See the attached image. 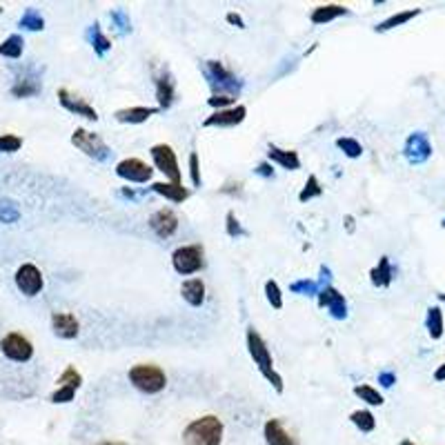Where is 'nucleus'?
Segmentation results:
<instances>
[{"instance_id": "1a4fd4ad", "label": "nucleus", "mask_w": 445, "mask_h": 445, "mask_svg": "<svg viewBox=\"0 0 445 445\" xmlns=\"http://www.w3.org/2000/svg\"><path fill=\"white\" fill-rule=\"evenodd\" d=\"M116 174L129 180V183H147V180H152L154 170L140 159H125L116 165Z\"/></svg>"}, {"instance_id": "a211bd4d", "label": "nucleus", "mask_w": 445, "mask_h": 445, "mask_svg": "<svg viewBox=\"0 0 445 445\" xmlns=\"http://www.w3.org/2000/svg\"><path fill=\"white\" fill-rule=\"evenodd\" d=\"M180 294H183V298L191 307H200L205 303V283L200 279H187L180 285Z\"/></svg>"}, {"instance_id": "aec40b11", "label": "nucleus", "mask_w": 445, "mask_h": 445, "mask_svg": "<svg viewBox=\"0 0 445 445\" xmlns=\"http://www.w3.org/2000/svg\"><path fill=\"white\" fill-rule=\"evenodd\" d=\"M345 14H347V7H343V5H323L312 11L309 20L314 22V25H326V22H332Z\"/></svg>"}, {"instance_id": "393cba45", "label": "nucleus", "mask_w": 445, "mask_h": 445, "mask_svg": "<svg viewBox=\"0 0 445 445\" xmlns=\"http://www.w3.org/2000/svg\"><path fill=\"white\" fill-rule=\"evenodd\" d=\"M425 326H428V332L432 339H441L443 336V314H441V307H430L428 309V321H425Z\"/></svg>"}, {"instance_id": "4c0bfd02", "label": "nucleus", "mask_w": 445, "mask_h": 445, "mask_svg": "<svg viewBox=\"0 0 445 445\" xmlns=\"http://www.w3.org/2000/svg\"><path fill=\"white\" fill-rule=\"evenodd\" d=\"M189 174H191V183L198 187L200 185V174H198V156H196V152L189 154Z\"/></svg>"}, {"instance_id": "6e6552de", "label": "nucleus", "mask_w": 445, "mask_h": 445, "mask_svg": "<svg viewBox=\"0 0 445 445\" xmlns=\"http://www.w3.org/2000/svg\"><path fill=\"white\" fill-rule=\"evenodd\" d=\"M16 285L25 296H36V294H41L45 281H43V274L38 268L31 265V263H25V265H20L16 272Z\"/></svg>"}, {"instance_id": "4be33fe9", "label": "nucleus", "mask_w": 445, "mask_h": 445, "mask_svg": "<svg viewBox=\"0 0 445 445\" xmlns=\"http://www.w3.org/2000/svg\"><path fill=\"white\" fill-rule=\"evenodd\" d=\"M174 96H176V85L170 76H161L156 78V99L161 103V110H167L172 103H174Z\"/></svg>"}, {"instance_id": "bb28decb", "label": "nucleus", "mask_w": 445, "mask_h": 445, "mask_svg": "<svg viewBox=\"0 0 445 445\" xmlns=\"http://www.w3.org/2000/svg\"><path fill=\"white\" fill-rule=\"evenodd\" d=\"M354 394L360 401H365L367 405H383V394L379 390H374L372 386H356Z\"/></svg>"}, {"instance_id": "f8f14e48", "label": "nucleus", "mask_w": 445, "mask_h": 445, "mask_svg": "<svg viewBox=\"0 0 445 445\" xmlns=\"http://www.w3.org/2000/svg\"><path fill=\"white\" fill-rule=\"evenodd\" d=\"M58 101H60V105H63L65 110H69L71 114L85 116V118H89V120H99V112H96L87 101L78 99V96H74L69 89H60V92H58Z\"/></svg>"}, {"instance_id": "7c9ffc66", "label": "nucleus", "mask_w": 445, "mask_h": 445, "mask_svg": "<svg viewBox=\"0 0 445 445\" xmlns=\"http://www.w3.org/2000/svg\"><path fill=\"white\" fill-rule=\"evenodd\" d=\"M76 392H78V388H74V386H58V390L52 392L50 401L52 403H69V401H74Z\"/></svg>"}, {"instance_id": "0eeeda50", "label": "nucleus", "mask_w": 445, "mask_h": 445, "mask_svg": "<svg viewBox=\"0 0 445 445\" xmlns=\"http://www.w3.org/2000/svg\"><path fill=\"white\" fill-rule=\"evenodd\" d=\"M71 143H74L80 152H85L96 161H105L107 156H110V147L105 145V140L101 136L92 134L87 129H76L74 136H71Z\"/></svg>"}, {"instance_id": "c9c22d12", "label": "nucleus", "mask_w": 445, "mask_h": 445, "mask_svg": "<svg viewBox=\"0 0 445 445\" xmlns=\"http://www.w3.org/2000/svg\"><path fill=\"white\" fill-rule=\"evenodd\" d=\"M92 34H94V50L99 52L101 56L110 50L112 47V43H110V38H107V36L99 29V25H94V29H92Z\"/></svg>"}, {"instance_id": "dca6fc26", "label": "nucleus", "mask_w": 445, "mask_h": 445, "mask_svg": "<svg viewBox=\"0 0 445 445\" xmlns=\"http://www.w3.org/2000/svg\"><path fill=\"white\" fill-rule=\"evenodd\" d=\"M161 107H125V110L116 112V120L118 123H129V125H138L145 123L147 118H152L154 114H159Z\"/></svg>"}, {"instance_id": "a18cd8bd", "label": "nucleus", "mask_w": 445, "mask_h": 445, "mask_svg": "<svg viewBox=\"0 0 445 445\" xmlns=\"http://www.w3.org/2000/svg\"><path fill=\"white\" fill-rule=\"evenodd\" d=\"M258 174H263V176H272V170H270V165H258Z\"/></svg>"}, {"instance_id": "de8ad7c7", "label": "nucleus", "mask_w": 445, "mask_h": 445, "mask_svg": "<svg viewBox=\"0 0 445 445\" xmlns=\"http://www.w3.org/2000/svg\"><path fill=\"white\" fill-rule=\"evenodd\" d=\"M399 445H416V443H412V441H407V439H405V441H401Z\"/></svg>"}, {"instance_id": "9d476101", "label": "nucleus", "mask_w": 445, "mask_h": 445, "mask_svg": "<svg viewBox=\"0 0 445 445\" xmlns=\"http://www.w3.org/2000/svg\"><path fill=\"white\" fill-rule=\"evenodd\" d=\"M247 116V107L245 105H232L227 110H219L214 112L212 116L205 118V127H236L245 120Z\"/></svg>"}, {"instance_id": "09e8293b", "label": "nucleus", "mask_w": 445, "mask_h": 445, "mask_svg": "<svg viewBox=\"0 0 445 445\" xmlns=\"http://www.w3.org/2000/svg\"><path fill=\"white\" fill-rule=\"evenodd\" d=\"M0 11H3V7H0Z\"/></svg>"}, {"instance_id": "423d86ee", "label": "nucleus", "mask_w": 445, "mask_h": 445, "mask_svg": "<svg viewBox=\"0 0 445 445\" xmlns=\"http://www.w3.org/2000/svg\"><path fill=\"white\" fill-rule=\"evenodd\" d=\"M0 350L9 360H16V363H25L34 356V345L29 343V339H25L18 332L7 334L3 341H0Z\"/></svg>"}, {"instance_id": "f704fd0d", "label": "nucleus", "mask_w": 445, "mask_h": 445, "mask_svg": "<svg viewBox=\"0 0 445 445\" xmlns=\"http://www.w3.org/2000/svg\"><path fill=\"white\" fill-rule=\"evenodd\" d=\"M20 147H22V138H18L14 134H3V136H0V152L11 154V152H18Z\"/></svg>"}, {"instance_id": "37998d69", "label": "nucleus", "mask_w": 445, "mask_h": 445, "mask_svg": "<svg viewBox=\"0 0 445 445\" xmlns=\"http://www.w3.org/2000/svg\"><path fill=\"white\" fill-rule=\"evenodd\" d=\"M227 22H232V25H238L240 29L245 27V22H243V18H240L238 14H227Z\"/></svg>"}, {"instance_id": "49530a36", "label": "nucleus", "mask_w": 445, "mask_h": 445, "mask_svg": "<svg viewBox=\"0 0 445 445\" xmlns=\"http://www.w3.org/2000/svg\"><path fill=\"white\" fill-rule=\"evenodd\" d=\"M99 445H125V443H116V441H103V443H99Z\"/></svg>"}, {"instance_id": "ea45409f", "label": "nucleus", "mask_w": 445, "mask_h": 445, "mask_svg": "<svg viewBox=\"0 0 445 445\" xmlns=\"http://www.w3.org/2000/svg\"><path fill=\"white\" fill-rule=\"evenodd\" d=\"M232 103H234V96H227V94H214L210 99V105L219 107V110H221V107H225V110H227V105H232Z\"/></svg>"}, {"instance_id": "79ce46f5", "label": "nucleus", "mask_w": 445, "mask_h": 445, "mask_svg": "<svg viewBox=\"0 0 445 445\" xmlns=\"http://www.w3.org/2000/svg\"><path fill=\"white\" fill-rule=\"evenodd\" d=\"M379 381H381L383 388H392L394 381H396V377L392 374V372H383V374H379Z\"/></svg>"}, {"instance_id": "c03bdc74", "label": "nucleus", "mask_w": 445, "mask_h": 445, "mask_svg": "<svg viewBox=\"0 0 445 445\" xmlns=\"http://www.w3.org/2000/svg\"><path fill=\"white\" fill-rule=\"evenodd\" d=\"M435 379H437V381H445V363L439 365V370L435 372Z\"/></svg>"}, {"instance_id": "2eb2a0df", "label": "nucleus", "mask_w": 445, "mask_h": 445, "mask_svg": "<svg viewBox=\"0 0 445 445\" xmlns=\"http://www.w3.org/2000/svg\"><path fill=\"white\" fill-rule=\"evenodd\" d=\"M432 154V147L430 143L423 134H412L410 138H407V145H405V156L410 163H423L430 159Z\"/></svg>"}, {"instance_id": "72a5a7b5", "label": "nucleus", "mask_w": 445, "mask_h": 445, "mask_svg": "<svg viewBox=\"0 0 445 445\" xmlns=\"http://www.w3.org/2000/svg\"><path fill=\"white\" fill-rule=\"evenodd\" d=\"M321 185H319V178L316 176H309L307 178V183H305V189L303 191H300V194H298V198L300 200H312V198H314V196H321Z\"/></svg>"}, {"instance_id": "6ab92c4d", "label": "nucleus", "mask_w": 445, "mask_h": 445, "mask_svg": "<svg viewBox=\"0 0 445 445\" xmlns=\"http://www.w3.org/2000/svg\"><path fill=\"white\" fill-rule=\"evenodd\" d=\"M152 191L161 194L165 198H170L172 203H183L189 198V189L183 187V183H154Z\"/></svg>"}, {"instance_id": "b1692460", "label": "nucleus", "mask_w": 445, "mask_h": 445, "mask_svg": "<svg viewBox=\"0 0 445 445\" xmlns=\"http://www.w3.org/2000/svg\"><path fill=\"white\" fill-rule=\"evenodd\" d=\"M392 265H390V261H388V256H383L381 261H379V265L370 272V276H372V283L374 285H379V287H388L390 283H392Z\"/></svg>"}, {"instance_id": "f257e3e1", "label": "nucleus", "mask_w": 445, "mask_h": 445, "mask_svg": "<svg viewBox=\"0 0 445 445\" xmlns=\"http://www.w3.org/2000/svg\"><path fill=\"white\" fill-rule=\"evenodd\" d=\"M223 432H225L223 421L214 414H205L200 418H194L183 430V443L185 445H221Z\"/></svg>"}, {"instance_id": "58836bf2", "label": "nucleus", "mask_w": 445, "mask_h": 445, "mask_svg": "<svg viewBox=\"0 0 445 445\" xmlns=\"http://www.w3.org/2000/svg\"><path fill=\"white\" fill-rule=\"evenodd\" d=\"M227 234H230V236H243L245 234L243 227L238 225V219H236L232 212L227 214Z\"/></svg>"}, {"instance_id": "473e14b6", "label": "nucleus", "mask_w": 445, "mask_h": 445, "mask_svg": "<svg viewBox=\"0 0 445 445\" xmlns=\"http://www.w3.org/2000/svg\"><path fill=\"white\" fill-rule=\"evenodd\" d=\"M80 383H82V377H80V372L76 367H65V372L60 374L58 379V386H74V388H80Z\"/></svg>"}, {"instance_id": "a878e982", "label": "nucleus", "mask_w": 445, "mask_h": 445, "mask_svg": "<svg viewBox=\"0 0 445 445\" xmlns=\"http://www.w3.org/2000/svg\"><path fill=\"white\" fill-rule=\"evenodd\" d=\"M350 421L360 430V432H374L377 428V418L370 410H356L350 414Z\"/></svg>"}, {"instance_id": "ddd939ff", "label": "nucleus", "mask_w": 445, "mask_h": 445, "mask_svg": "<svg viewBox=\"0 0 445 445\" xmlns=\"http://www.w3.org/2000/svg\"><path fill=\"white\" fill-rule=\"evenodd\" d=\"M263 437H265L268 445H298V441L287 432L283 421L279 418H270L268 423L263 425Z\"/></svg>"}, {"instance_id": "c85d7f7f", "label": "nucleus", "mask_w": 445, "mask_h": 445, "mask_svg": "<svg viewBox=\"0 0 445 445\" xmlns=\"http://www.w3.org/2000/svg\"><path fill=\"white\" fill-rule=\"evenodd\" d=\"M20 27L31 29V31H38V29H43V27H45V20H43V16H41L36 9H27V11H25V16L20 18Z\"/></svg>"}, {"instance_id": "e433bc0d", "label": "nucleus", "mask_w": 445, "mask_h": 445, "mask_svg": "<svg viewBox=\"0 0 445 445\" xmlns=\"http://www.w3.org/2000/svg\"><path fill=\"white\" fill-rule=\"evenodd\" d=\"M18 219V210L14 205H9V203H0V221L11 223Z\"/></svg>"}, {"instance_id": "f3484780", "label": "nucleus", "mask_w": 445, "mask_h": 445, "mask_svg": "<svg viewBox=\"0 0 445 445\" xmlns=\"http://www.w3.org/2000/svg\"><path fill=\"white\" fill-rule=\"evenodd\" d=\"M319 303H321V307H330L334 319H345V312H347L345 298H343V294L336 292L334 287H326V290L319 294Z\"/></svg>"}, {"instance_id": "a19ab883", "label": "nucleus", "mask_w": 445, "mask_h": 445, "mask_svg": "<svg viewBox=\"0 0 445 445\" xmlns=\"http://www.w3.org/2000/svg\"><path fill=\"white\" fill-rule=\"evenodd\" d=\"M314 283H312V281H298V283H294L292 285V290L294 292H300V290H305V292H314Z\"/></svg>"}, {"instance_id": "39448f33", "label": "nucleus", "mask_w": 445, "mask_h": 445, "mask_svg": "<svg viewBox=\"0 0 445 445\" xmlns=\"http://www.w3.org/2000/svg\"><path fill=\"white\" fill-rule=\"evenodd\" d=\"M152 161L156 165V170L163 172L167 178H170V183H180V170H178V161H176V154L170 145H154L152 147Z\"/></svg>"}, {"instance_id": "f03ea898", "label": "nucleus", "mask_w": 445, "mask_h": 445, "mask_svg": "<svg viewBox=\"0 0 445 445\" xmlns=\"http://www.w3.org/2000/svg\"><path fill=\"white\" fill-rule=\"evenodd\" d=\"M247 352H249L251 360L258 365L261 374L265 377L274 386V390L281 394L283 392V377L274 370V360H272V354L268 350V343L263 341V336L254 328H247Z\"/></svg>"}, {"instance_id": "7ed1b4c3", "label": "nucleus", "mask_w": 445, "mask_h": 445, "mask_svg": "<svg viewBox=\"0 0 445 445\" xmlns=\"http://www.w3.org/2000/svg\"><path fill=\"white\" fill-rule=\"evenodd\" d=\"M127 377L131 386L143 394H159L167 386L165 372L154 363H138L127 372Z\"/></svg>"}, {"instance_id": "5701e85b", "label": "nucleus", "mask_w": 445, "mask_h": 445, "mask_svg": "<svg viewBox=\"0 0 445 445\" xmlns=\"http://www.w3.org/2000/svg\"><path fill=\"white\" fill-rule=\"evenodd\" d=\"M421 14V9H407V11H399V14H394V16H390V18H386L381 22V25H377V31H390V29H394V27H401V25H405L407 20H412V18H416Z\"/></svg>"}, {"instance_id": "8fccbe9b", "label": "nucleus", "mask_w": 445, "mask_h": 445, "mask_svg": "<svg viewBox=\"0 0 445 445\" xmlns=\"http://www.w3.org/2000/svg\"><path fill=\"white\" fill-rule=\"evenodd\" d=\"M443 225H445V223H443Z\"/></svg>"}, {"instance_id": "412c9836", "label": "nucleus", "mask_w": 445, "mask_h": 445, "mask_svg": "<svg viewBox=\"0 0 445 445\" xmlns=\"http://www.w3.org/2000/svg\"><path fill=\"white\" fill-rule=\"evenodd\" d=\"M268 156H270L272 163H279L281 167H285V170H298V167H300L298 154L292 152V149H281V147H276V145H270Z\"/></svg>"}, {"instance_id": "20e7f679", "label": "nucleus", "mask_w": 445, "mask_h": 445, "mask_svg": "<svg viewBox=\"0 0 445 445\" xmlns=\"http://www.w3.org/2000/svg\"><path fill=\"white\" fill-rule=\"evenodd\" d=\"M172 265L180 276L196 274L205 265V251L200 245H183L172 254Z\"/></svg>"}, {"instance_id": "2f4dec72", "label": "nucleus", "mask_w": 445, "mask_h": 445, "mask_svg": "<svg viewBox=\"0 0 445 445\" xmlns=\"http://www.w3.org/2000/svg\"><path fill=\"white\" fill-rule=\"evenodd\" d=\"M336 145H339L345 156H350V159H358L360 154H363V147H360V143L354 140V138H339L336 140Z\"/></svg>"}, {"instance_id": "9b49d317", "label": "nucleus", "mask_w": 445, "mask_h": 445, "mask_svg": "<svg viewBox=\"0 0 445 445\" xmlns=\"http://www.w3.org/2000/svg\"><path fill=\"white\" fill-rule=\"evenodd\" d=\"M149 227H152V232L159 236V238H170L178 230V216L170 207H161V210H156L152 214Z\"/></svg>"}, {"instance_id": "4468645a", "label": "nucleus", "mask_w": 445, "mask_h": 445, "mask_svg": "<svg viewBox=\"0 0 445 445\" xmlns=\"http://www.w3.org/2000/svg\"><path fill=\"white\" fill-rule=\"evenodd\" d=\"M52 328L60 339H76L78 330H80V323L74 314H69V312H54Z\"/></svg>"}, {"instance_id": "cd10ccee", "label": "nucleus", "mask_w": 445, "mask_h": 445, "mask_svg": "<svg viewBox=\"0 0 445 445\" xmlns=\"http://www.w3.org/2000/svg\"><path fill=\"white\" fill-rule=\"evenodd\" d=\"M0 54L7 56V58H20V54H22V38L18 34L9 36V38L0 45Z\"/></svg>"}, {"instance_id": "c756f323", "label": "nucleus", "mask_w": 445, "mask_h": 445, "mask_svg": "<svg viewBox=\"0 0 445 445\" xmlns=\"http://www.w3.org/2000/svg\"><path fill=\"white\" fill-rule=\"evenodd\" d=\"M265 296L270 300V305L274 309H281L283 307V294H281V287L276 281H268L265 283Z\"/></svg>"}]
</instances>
